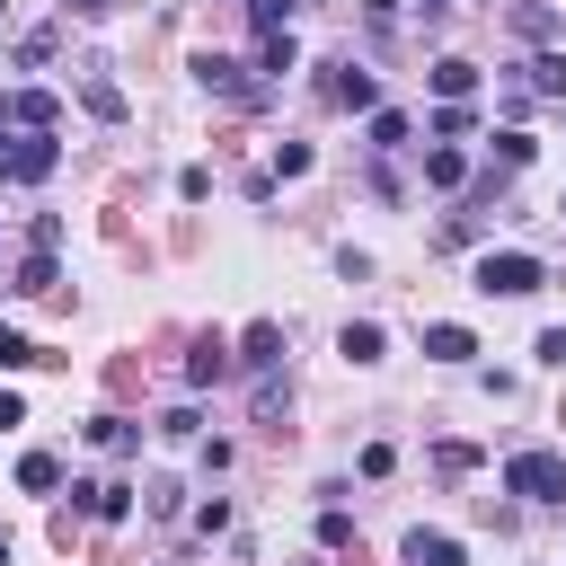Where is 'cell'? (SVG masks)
Listing matches in <instances>:
<instances>
[{"label": "cell", "mask_w": 566, "mask_h": 566, "mask_svg": "<svg viewBox=\"0 0 566 566\" xmlns=\"http://www.w3.org/2000/svg\"><path fill=\"white\" fill-rule=\"evenodd\" d=\"M327 97H336V106H363V115H371V106H380V80H371L363 62H336V71H327Z\"/></svg>", "instance_id": "8"}, {"label": "cell", "mask_w": 566, "mask_h": 566, "mask_svg": "<svg viewBox=\"0 0 566 566\" xmlns=\"http://www.w3.org/2000/svg\"><path fill=\"white\" fill-rule=\"evenodd\" d=\"M557 221H566V195H557Z\"/></svg>", "instance_id": "33"}, {"label": "cell", "mask_w": 566, "mask_h": 566, "mask_svg": "<svg viewBox=\"0 0 566 566\" xmlns=\"http://www.w3.org/2000/svg\"><path fill=\"white\" fill-rule=\"evenodd\" d=\"M513 35L548 44V35H557V9H548V0H513Z\"/></svg>", "instance_id": "17"}, {"label": "cell", "mask_w": 566, "mask_h": 566, "mask_svg": "<svg viewBox=\"0 0 566 566\" xmlns=\"http://www.w3.org/2000/svg\"><path fill=\"white\" fill-rule=\"evenodd\" d=\"M71 513H88V522H124V513H133V486H115V478H80V486H71Z\"/></svg>", "instance_id": "5"}, {"label": "cell", "mask_w": 566, "mask_h": 566, "mask_svg": "<svg viewBox=\"0 0 566 566\" xmlns=\"http://www.w3.org/2000/svg\"><path fill=\"white\" fill-rule=\"evenodd\" d=\"M18 486H27V495H53V486H62V460H53V451H27V460H18Z\"/></svg>", "instance_id": "19"}, {"label": "cell", "mask_w": 566, "mask_h": 566, "mask_svg": "<svg viewBox=\"0 0 566 566\" xmlns=\"http://www.w3.org/2000/svg\"><path fill=\"white\" fill-rule=\"evenodd\" d=\"M9 124H18V133H53V124H62V97H53V88H27V97H9Z\"/></svg>", "instance_id": "11"}, {"label": "cell", "mask_w": 566, "mask_h": 566, "mask_svg": "<svg viewBox=\"0 0 566 566\" xmlns=\"http://www.w3.org/2000/svg\"><path fill=\"white\" fill-rule=\"evenodd\" d=\"M433 9H442V0H424V18H433Z\"/></svg>", "instance_id": "32"}, {"label": "cell", "mask_w": 566, "mask_h": 566, "mask_svg": "<svg viewBox=\"0 0 566 566\" xmlns=\"http://www.w3.org/2000/svg\"><path fill=\"white\" fill-rule=\"evenodd\" d=\"M0 133H9V97H0Z\"/></svg>", "instance_id": "31"}, {"label": "cell", "mask_w": 566, "mask_h": 566, "mask_svg": "<svg viewBox=\"0 0 566 566\" xmlns=\"http://www.w3.org/2000/svg\"><path fill=\"white\" fill-rule=\"evenodd\" d=\"M9 424H27V407H18V389H0V433H9Z\"/></svg>", "instance_id": "28"}, {"label": "cell", "mask_w": 566, "mask_h": 566, "mask_svg": "<svg viewBox=\"0 0 566 566\" xmlns=\"http://www.w3.org/2000/svg\"><path fill=\"white\" fill-rule=\"evenodd\" d=\"M27 363H53V354H44V345H27L18 327H0V371H27Z\"/></svg>", "instance_id": "23"}, {"label": "cell", "mask_w": 566, "mask_h": 566, "mask_svg": "<svg viewBox=\"0 0 566 566\" xmlns=\"http://www.w3.org/2000/svg\"><path fill=\"white\" fill-rule=\"evenodd\" d=\"M407 566H469V548L451 531H407Z\"/></svg>", "instance_id": "12"}, {"label": "cell", "mask_w": 566, "mask_h": 566, "mask_svg": "<svg viewBox=\"0 0 566 566\" xmlns=\"http://www.w3.org/2000/svg\"><path fill=\"white\" fill-rule=\"evenodd\" d=\"M310 159H318L310 142H274V177H310Z\"/></svg>", "instance_id": "25"}, {"label": "cell", "mask_w": 566, "mask_h": 566, "mask_svg": "<svg viewBox=\"0 0 566 566\" xmlns=\"http://www.w3.org/2000/svg\"><path fill=\"white\" fill-rule=\"evenodd\" d=\"M53 168H62L53 133H0V186H44Z\"/></svg>", "instance_id": "2"}, {"label": "cell", "mask_w": 566, "mask_h": 566, "mask_svg": "<svg viewBox=\"0 0 566 566\" xmlns=\"http://www.w3.org/2000/svg\"><path fill=\"white\" fill-rule=\"evenodd\" d=\"M531 354H539L548 371H566V327H539V345H531Z\"/></svg>", "instance_id": "27"}, {"label": "cell", "mask_w": 566, "mask_h": 566, "mask_svg": "<svg viewBox=\"0 0 566 566\" xmlns=\"http://www.w3.org/2000/svg\"><path fill=\"white\" fill-rule=\"evenodd\" d=\"M9 292H27V301H35V292H53V248H27V265H18V283H9Z\"/></svg>", "instance_id": "20"}, {"label": "cell", "mask_w": 566, "mask_h": 566, "mask_svg": "<svg viewBox=\"0 0 566 566\" xmlns=\"http://www.w3.org/2000/svg\"><path fill=\"white\" fill-rule=\"evenodd\" d=\"M424 186H469V150L433 142V150H424Z\"/></svg>", "instance_id": "16"}, {"label": "cell", "mask_w": 566, "mask_h": 566, "mask_svg": "<svg viewBox=\"0 0 566 566\" xmlns=\"http://www.w3.org/2000/svg\"><path fill=\"white\" fill-rule=\"evenodd\" d=\"M531 150H539V142H531L522 124H504V133H495V168H531Z\"/></svg>", "instance_id": "22"}, {"label": "cell", "mask_w": 566, "mask_h": 566, "mask_svg": "<svg viewBox=\"0 0 566 566\" xmlns=\"http://www.w3.org/2000/svg\"><path fill=\"white\" fill-rule=\"evenodd\" d=\"M407 142V115L398 106H371V150H398Z\"/></svg>", "instance_id": "24"}, {"label": "cell", "mask_w": 566, "mask_h": 566, "mask_svg": "<svg viewBox=\"0 0 566 566\" xmlns=\"http://www.w3.org/2000/svg\"><path fill=\"white\" fill-rule=\"evenodd\" d=\"M256 71H265V88H274L283 71H301V44H292V27H265V35H256Z\"/></svg>", "instance_id": "10"}, {"label": "cell", "mask_w": 566, "mask_h": 566, "mask_svg": "<svg viewBox=\"0 0 566 566\" xmlns=\"http://www.w3.org/2000/svg\"><path fill=\"white\" fill-rule=\"evenodd\" d=\"M230 371H239L230 336H195V354H186V389H212V380H230Z\"/></svg>", "instance_id": "7"}, {"label": "cell", "mask_w": 566, "mask_h": 566, "mask_svg": "<svg viewBox=\"0 0 566 566\" xmlns=\"http://www.w3.org/2000/svg\"><path fill=\"white\" fill-rule=\"evenodd\" d=\"M469 88H478V62L442 53V62H433V97H442V106H469Z\"/></svg>", "instance_id": "13"}, {"label": "cell", "mask_w": 566, "mask_h": 566, "mask_svg": "<svg viewBox=\"0 0 566 566\" xmlns=\"http://www.w3.org/2000/svg\"><path fill=\"white\" fill-rule=\"evenodd\" d=\"M336 345H345V363H380V345H389V336H380V318H354Z\"/></svg>", "instance_id": "18"}, {"label": "cell", "mask_w": 566, "mask_h": 566, "mask_svg": "<svg viewBox=\"0 0 566 566\" xmlns=\"http://www.w3.org/2000/svg\"><path fill=\"white\" fill-rule=\"evenodd\" d=\"M115 0H62V18H106Z\"/></svg>", "instance_id": "29"}, {"label": "cell", "mask_w": 566, "mask_h": 566, "mask_svg": "<svg viewBox=\"0 0 566 566\" xmlns=\"http://www.w3.org/2000/svg\"><path fill=\"white\" fill-rule=\"evenodd\" d=\"M424 354H433V363H469V354H478V336H469L460 318H433V327H424Z\"/></svg>", "instance_id": "15"}, {"label": "cell", "mask_w": 566, "mask_h": 566, "mask_svg": "<svg viewBox=\"0 0 566 566\" xmlns=\"http://www.w3.org/2000/svg\"><path fill=\"white\" fill-rule=\"evenodd\" d=\"M513 88H522V97H566V53H531V62L513 71Z\"/></svg>", "instance_id": "9"}, {"label": "cell", "mask_w": 566, "mask_h": 566, "mask_svg": "<svg viewBox=\"0 0 566 566\" xmlns=\"http://www.w3.org/2000/svg\"><path fill=\"white\" fill-rule=\"evenodd\" d=\"M186 71H195L221 106H265V80H248V62H239V53H195Z\"/></svg>", "instance_id": "3"}, {"label": "cell", "mask_w": 566, "mask_h": 566, "mask_svg": "<svg viewBox=\"0 0 566 566\" xmlns=\"http://www.w3.org/2000/svg\"><path fill=\"white\" fill-rule=\"evenodd\" d=\"M88 442H97V451H133L142 424H124V416H88Z\"/></svg>", "instance_id": "21"}, {"label": "cell", "mask_w": 566, "mask_h": 566, "mask_svg": "<svg viewBox=\"0 0 566 566\" xmlns=\"http://www.w3.org/2000/svg\"><path fill=\"white\" fill-rule=\"evenodd\" d=\"M318 539H327V548H345V539H354V513H336V504H327V513H318Z\"/></svg>", "instance_id": "26"}, {"label": "cell", "mask_w": 566, "mask_h": 566, "mask_svg": "<svg viewBox=\"0 0 566 566\" xmlns=\"http://www.w3.org/2000/svg\"><path fill=\"white\" fill-rule=\"evenodd\" d=\"M539 283H548V265H539L531 248H486V256H478V292H486V301H522V292H539Z\"/></svg>", "instance_id": "1"}, {"label": "cell", "mask_w": 566, "mask_h": 566, "mask_svg": "<svg viewBox=\"0 0 566 566\" xmlns=\"http://www.w3.org/2000/svg\"><path fill=\"white\" fill-rule=\"evenodd\" d=\"M504 486L557 504V495H566V460H557V451H513V460H504Z\"/></svg>", "instance_id": "4"}, {"label": "cell", "mask_w": 566, "mask_h": 566, "mask_svg": "<svg viewBox=\"0 0 566 566\" xmlns=\"http://www.w3.org/2000/svg\"><path fill=\"white\" fill-rule=\"evenodd\" d=\"M239 371H256V380L283 371V327H274V318H248V336H239Z\"/></svg>", "instance_id": "6"}, {"label": "cell", "mask_w": 566, "mask_h": 566, "mask_svg": "<svg viewBox=\"0 0 566 566\" xmlns=\"http://www.w3.org/2000/svg\"><path fill=\"white\" fill-rule=\"evenodd\" d=\"M354 9H363V18H389V9H398V0H354Z\"/></svg>", "instance_id": "30"}, {"label": "cell", "mask_w": 566, "mask_h": 566, "mask_svg": "<svg viewBox=\"0 0 566 566\" xmlns=\"http://www.w3.org/2000/svg\"><path fill=\"white\" fill-rule=\"evenodd\" d=\"M80 97H88V115H97V124H124V115H133V106H124V88H115V80H106L97 62H88V80H80Z\"/></svg>", "instance_id": "14"}, {"label": "cell", "mask_w": 566, "mask_h": 566, "mask_svg": "<svg viewBox=\"0 0 566 566\" xmlns=\"http://www.w3.org/2000/svg\"><path fill=\"white\" fill-rule=\"evenodd\" d=\"M0 18H9V0H0Z\"/></svg>", "instance_id": "34"}]
</instances>
